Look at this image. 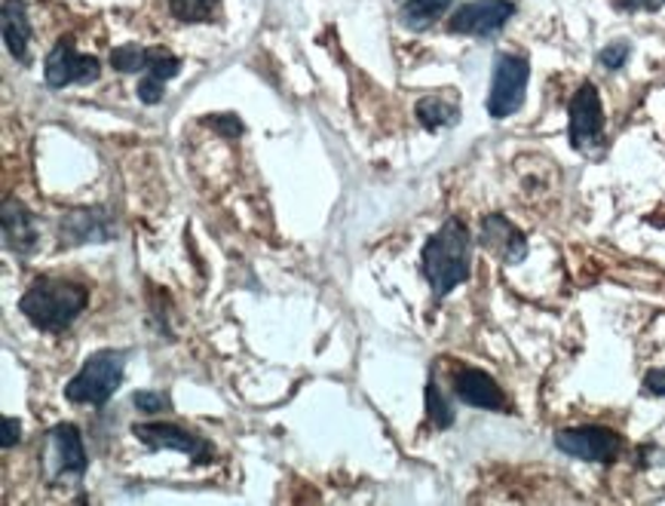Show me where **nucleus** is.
I'll return each mask as SVG.
<instances>
[{
  "label": "nucleus",
  "instance_id": "5701e85b",
  "mask_svg": "<svg viewBox=\"0 0 665 506\" xmlns=\"http://www.w3.org/2000/svg\"><path fill=\"white\" fill-rule=\"evenodd\" d=\"M629 56H632V46L626 44V41H614V44H607L598 53V65L607 68V71H619L629 61Z\"/></svg>",
  "mask_w": 665,
  "mask_h": 506
},
{
  "label": "nucleus",
  "instance_id": "4be33fe9",
  "mask_svg": "<svg viewBox=\"0 0 665 506\" xmlns=\"http://www.w3.org/2000/svg\"><path fill=\"white\" fill-rule=\"evenodd\" d=\"M132 405L144 414H160V412H172V399L160 390H139L132 393Z\"/></svg>",
  "mask_w": 665,
  "mask_h": 506
},
{
  "label": "nucleus",
  "instance_id": "2eb2a0df",
  "mask_svg": "<svg viewBox=\"0 0 665 506\" xmlns=\"http://www.w3.org/2000/svg\"><path fill=\"white\" fill-rule=\"evenodd\" d=\"M3 3V44L10 56L28 65V41H32V19L25 0H0Z\"/></svg>",
  "mask_w": 665,
  "mask_h": 506
},
{
  "label": "nucleus",
  "instance_id": "f8f14e48",
  "mask_svg": "<svg viewBox=\"0 0 665 506\" xmlns=\"http://www.w3.org/2000/svg\"><path fill=\"white\" fill-rule=\"evenodd\" d=\"M0 225H3V243L7 249L19 255V258H28L37 252L40 245V230H37V218L32 209L19 199L7 197L3 199V215H0Z\"/></svg>",
  "mask_w": 665,
  "mask_h": 506
},
{
  "label": "nucleus",
  "instance_id": "7ed1b4c3",
  "mask_svg": "<svg viewBox=\"0 0 665 506\" xmlns=\"http://www.w3.org/2000/svg\"><path fill=\"white\" fill-rule=\"evenodd\" d=\"M126 350L93 353L80 371L65 383V399L74 405H105L124 383Z\"/></svg>",
  "mask_w": 665,
  "mask_h": 506
},
{
  "label": "nucleus",
  "instance_id": "423d86ee",
  "mask_svg": "<svg viewBox=\"0 0 665 506\" xmlns=\"http://www.w3.org/2000/svg\"><path fill=\"white\" fill-rule=\"evenodd\" d=\"M568 136L576 151H588V148L602 145L604 105L592 80L580 83V90L573 92L571 107H568Z\"/></svg>",
  "mask_w": 665,
  "mask_h": 506
},
{
  "label": "nucleus",
  "instance_id": "412c9836",
  "mask_svg": "<svg viewBox=\"0 0 665 506\" xmlns=\"http://www.w3.org/2000/svg\"><path fill=\"white\" fill-rule=\"evenodd\" d=\"M178 71H182V59L178 56H172L170 49H163V46H154V49H148V68H144V74L156 77V80H172V77H178Z\"/></svg>",
  "mask_w": 665,
  "mask_h": 506
},
{
  "label": "nucleus",
  "instance_id": "393cba45",
  "mask_svg": "<svg viewBox=\"0 0 665 506\" xmlns=\"http://www.w3.org/2000/svg\"><path fill=\"white\" fill-rule=\"evenodd\" d=\"M209 126L215 129V133H221L224 138H236L243 136V123L236 120V114H215V117H209Z\"/></svg>",
  "mask_w": 665,
  "mask_h": 506
},
{
  "label": "nucleus",
  "instance_id": "9b49d317",
  "mask_svg": "<svg viewBox=\"0 0 665 506\" xmlns=\"http://www.w3.org/2000/svg\"><path fill=\"white\" fill-rule=\"evenodd\" d=\"M114 215L105 206L93 209H74L62 218L59 225V240L62 245H86V243H110L114 240Z\"/></svg>",
  "mask_w": 665,
  "mask_h": 506
},
{
  "label": "nucleus",
  "instance_id": "f03ea898",
  "mask_svg": "<svg viewBox=\"0 0 665 506\" xmlns=\"http://www.w3.org/2000/svg\"><path fill=\"white\" fill-rule=\"evenodd\" d=\"M469 264H472V237L460 218H448L420 252V271L435 298H445L460 283H466Z\"/></svg>",
  "mask_w": 665,
  "mask_h": 506
},
{
  "label": "nucleus",
  "instance_id": "ddd939ff",
  "mask_svg": "<svg viewBox=\"0 0 665 506\" xmlns=\"http://www.w3.org/2000/svg\"><path fill=\"white\" fill-rule=\"evenodd\" d=\"M454 393L460 402L472 405V409H485V412H506L510 409V399L500 390V383L481 371V368L466 366L454 375Z\"/></svg>",
  "mask_w": 665,
  "mask_h": 506
},
{
  "label": "nucleus",
  "instance_id": "9d476101",
  "mask_svg": "<svg viewBox=\"0 0 665 506\" xmlns=\"http://www.w3.org/2000/svg\"><path fill=\"white\" fill-rule=\"evenodd\" d=\"M512 15H515L512 0H469L451 13L448 31L466 34V37H491L497 31L506 28Z\"/></svg>",
  "mask_w": 665,
  "mask_h": 506
},
{
  "label": "nucleus",
  "instance_id": "f257e3e1",
  "mask_svg": "<svg viewBox=\"0 0 665 506\" xmlns=\"http://www.w3.org/2000/svg\"><path fill=\"white\" fill-rule=\"evenodd\" d=\"M90 304V289L74 279H59V276H40L25 289L19 298V313L32 322L34 329L59 335L71 329L78 317Z\"/></svg>",
  "mask_w": 665,
  "mask_h": 506
},
{
  "label": "nucleus",
  "instance_id": "cd10ccee",
  "mask_svg": "<svg viewBox=\"0 0 665 506\" xmlns=\"http://www.w3.org/2000/svg\"><path fill=\"white\" fill-rule=\"evenodd\" d=\"M19 433H22V424L16 417H3V448H13L22 439Z\"/></svg>",
  "mask_w": 665,
  "mask_h": 506
},
{
  "label": "nucleus",
  "instance_id": "b1692460",
  "mask_svg": "<svg viewBox=\"0 0 665 506\" xmlns=\"http://www.w3.org/2000/svg\"><path fill=\"white\" fill-rule=\"evenodd\" d=\"M136 92H139V99L144 102V105H160V102H163V95H166V83H163V80H156V77H151V74H141Z\"/></svg>",
  "mask_w": 665,
  "mask_h": 506
},
{
  "label": "nucleus",
  "instance_id": "1a4fd4ad",
  "mask_svg": "<svg viewBox=\"0 0 665 506\" xmlns=\"http://www.w3.org/2000/svg\"><path fill=\"white\" fill-rule=\"evenodd\" d=\"M44 77L52 90H65L71 83H93L102 77V61L95 56H83L71 37H62L59 44L49 49L44 61Z\"/></svg>",
  "mask_w": 665,
  "mask_h": 506
},
{
  "label": "nucleus",
  "instance_id": "4468645a",
  "mask_svg": "<svg viewBox=\"0 0 665 506\" xmlns=\"http://www.w3.org/2000/svg\"><path fill=\"white\" fill-rule=\"evenodd\" d=\"M481 245L491 249L506 264H522L527 258V240L506 215H485L481 218Z\"/></svg>",
  "mask_w": 665,
  "mask_h": 506
},
{
  "label": "nucleus",
  "instance_id": "aec40b11",
  "mask_svg": "<svg viewBox=\"0 0 665 506\" xmlns=\"http://www.w3.org/2000/svg\"><path fill=\"white\" fill-rule=\"evenodd\" d=\"M427 414L433 421V427L448 429L454 424V412H451V402L442 396V387L435 381V375L427 381Z\"/></svg>",
  "mask_w": 665,
  "mask_h": 506
},
{
  "label": "nucleus",
  "instance_id": "a878e982",
  "mask_svg": "<svg viewBox=\"0 0 665 506\" xmlns=\"http://www.w3.org/2000/svg\"><path fill=\"white\" fill-rule=\"evenodd\" d=\"M619 10H626V13H656V10H663L665 0H617Z\"/></svg>",
  "mask_w": 665,
  "mask_h": 506
},
{
  "label": "nucleus",
  "instance_id": "6e6552de",
  "mask_svg": "<svg viewBox=\"0 0 665 506\" xmlns=\"http://www.w3.org/2000/svg\"><path fill=\"white\" fill-rule=\"evenodd\" d=\"M556 448L586 463H614L622 451V436L610 427H571L556 433Z\"/></svg>",
  "mask_w": 665,
  "mask_h": 506
},
{
  "label": "nucleus",
  "instance_id": "bb28decb",
  "mask_svg": "<svg viewBox=\"0 0 665 506\" xmlns=\"http://www.w3.org/2000/svg\"><path fill=\"white\" fill-rule=\"evenodd\" d=\"M644 390L650 396H665V368H653L644 375Z\"/></svg>",
  "mask_w": 665,
  "mask_h": 506
},
{
  "label": "nucleus",
  "instance_id": "39448f33",
  "mask_svg": "<svg viewBox=\"0 0 665 506\" xmlns=\"http://www.w3.org/2000/svg\"><path fill=\"white\" fill-rule=\"evenodd\" d=\"M40 460H44V473H47L49 482H56L62 475L83 479L86 467H90V458H86L80 429L74 424H59V427L49 429Z\"/></svg>",
  "mask_w": 665,
  "mask_h": 506
},
{
  "label": "nucleus",
  "instance_id": "f3484780",
  "mask_svg": "<svg viewBox=\"0 0 665 506\" xmlns=\"http://www.w3.org/2000/svg\"><path fill=\"white\" fill-rule=\"evenodd\" d=\"M454 0H405L402 25L411 31L433 28L442 15L448 13Z\"/></svg>",
  "mask_w": 665,
  "mask_h": 506
},
{
  "label": "nucleus",
  "instance_id": "dca6fc26",
  "mask_svg": "<svg viewBox=\"0 0 665 506\" xmlns=\"http://www.w3.org/2000/svg\"><path fill=\"white\" fill-rule=\"evenodd\" d=\"M415 114H418L423 129L435 133V129H445V126H454V123L460 120V105L454 99H448V95H442V92H433V95L420 99Z\"/></svg>",
  "mask_w": 665,
  "mask_h": 506
},
{
  "label": "nucleus",
  "instance_id": "a211bd4d",
  "mask_svg": "<svg viewBox=\"0 0 665 506\" xmlns=\"http://www.w3.org/2000/svg\"><path fill=\"white\" fill-rule=\"evenodd\" d=\"M166 3H170L172 15H175L178 22L200 25V22H212V19H215L221 0H166Z\"/></svg>",
  "mask_w": 665,
  "mask_h": 506
},
{
  "label": "nucleus",
  "instance_id": "0eeeda50",
  "mask_svg": "<svg viewBox=\"0 0 665 506\" xmlns=\"http://www.w3.org/2000/svg\"><path fill=\"white\" fill-rule=\"evenodd\" d=\"M132 436L148 448H166V451H182L194 463H212L215 458V448L209 439H202L197 433H190L185 427H175V424H163V421H148V424H132Z\"/></svg>",
  "mask_w": 665,
  "mask_h": 506
},
{
  "label": "nucleus",
  "instance_id": "20e7f679",
  "mask_svg": "<svg viewBox=\"0 0 665 506\" xmlns=\"http://www.w3.org/2000/svg\"><path fill=\"white\" fill-rule=\"evenodd\" d=\"M527 80H530V61L525 56H512V53L497 56L491 92H488V114L494 120H506L525 105Z\"/></svg>",
  "mask_w": 665,
  "mask_h": 506
},
{
  "label": "nucleus",
  "instance_id": "6ab92c4d",
  "mask_svg": "<svg viewBox=\"0 0 665 506\" xmlns=\"http://www.w3.org/2000/svg\"><path fill=\"white\" fill-rule=\"evenodd\" d=\"M110 65H114L120 74H144V68H148V49L139 44L117 46V49H110Z\"/></svg>",
  "mask_w": 665,
  "mask_h": 506
}]
</instances>
